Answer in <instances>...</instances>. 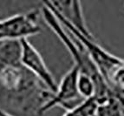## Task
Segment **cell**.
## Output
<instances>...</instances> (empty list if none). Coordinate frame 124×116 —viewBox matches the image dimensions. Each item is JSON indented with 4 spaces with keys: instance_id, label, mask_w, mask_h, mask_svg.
Returning <instances> with one entry per match:
<instances>
[{
    "instance_id": "obj_1",
    "label": "cell",
    "mask_w": 124,
    "mask_h": 116,
    "mask_svg": "<svg viewBox=\"0 0 124 116\" xmlns=\"http://www.w3.org/2000/svg\"><path fill=\"white\" fill-rule=\"evenodd\" d=\"M52 95L21 61H0V110L14 116H42Z\"/></svg>"
},
{
    "instance_id": "obj_2",
    "label": "cell",
    "mask_w": 124,
    "mask_h": 116,
    "mask_svg": "<svg viewBox=\"0 0 124 116\" xmlns=\"http://www.w3.org/2000/svg\"><path fill=\"white\" fill-rule=\"evenodd\" d=\"M41 10H32L0 20V42L21 40L38 34L41 31L38 25Z\"/></svg>"
},
{
    "instance_id": "obj_3",
    "label": "cell",
    "mask_w": 124,
    "mask_h": 116,
    "mask_svg": "<svg viewBox=\"0 0 124 116\" xmlns=\"http://www.w3.org/2000/svg\"><path fill=\"white\" fill-rule=\"evenodd\" d=\"M78 73L79 68L76 65H73L72 67L62 76L60 83L57 84V88L53 93L51 99L43 107L41 111L42 116L56 106L68 111L85 100L80 96L77 90Z\"/></svg>"
},
{
    "instance_id": "obj_4",
    "label": "cell",
    "mask_w": 124,
    "mask_h": 116,
    "mask_svg": "<svg viewBox=\"0 0 124 116\" xmlns=\"http://www.w3.org/2000/svg\"><path fill=\"white\" fill-rule=\"evenodd\" d=\"M51 10L62 25L73 29L89 39H95L89 31L83 13L82 4L78 1H45L43 2Z\"/></svg>"
},
{
    "instance_id": "obj_5",
    "label": "cell",
    "mask_w": 124,
    "mask_h": 116,
    "mask_svg": "<svg viewBox=\"0 0 124 116\" xmlns=\"http://www.w3.org/2000/svg\"><path fill=\"white\" fill-rule=\"evenodd\" d=\"M20 43L21 64L54 93L57 88V84L41 54L28 39H21Z\"/></svg>"
},
{
    "instance_id": "obj_6",
    "label": "cell",
    "mask_w": 124,
    "mask_h": 116,
    "mask_svg": "<svg viewBox=\"0 0 124 116\" xmlns=\"http://www.w3.org/2000/svg\"><path fill=\"white\" fill-rule=\"evenodd\" d=\"M100 105L99 100L95 97L85 99L72 109L65 111L62 116H96Z\"/></svg>"
},
{
    "instance_id": "obj_7",
    "label": "cell",
    "mask_w": 124,
    "mask_h": 116,
    "mask_svg": "<svg viewBox=\"0 0 124 116\" xmlns=\"http://www.w3.org/2000/svg\"><path fill=\"white\" fill-rule=\"evenodd\" d=\"M77 90L83 99H89L95 97L97 87L95 79L89 74L79 71L77 77Z\"/></svg>"
},
{
    "instance_id": "obj_8",
    "label": "cell",
    "mask_w": 124,
    "mask_h": 116,
    "mask_svg": "<svg viewBox=\"0 0 124 116\" xmlns=\"http://www.w3.org/2000/svg\"><path fill=\"white\" fill-rule=\"evenodd\" d=\"M115 96L118 99L122 108V116H124V92H117L115 93Z\"/></svg>"
},
{
    "instance_id": "obj_9",
    "label": "cell",
    "mask_w": 124,
    "mask_h": 116,
    "mask_svg": "<svg viewBox=\"0 0 124 116\" xmlns=\"http://www.w3.org/2000/svg\"><path fill=\"white\" fill-rule=\"evenodd\" d=\"M0 116H14V115L8 114V113L4 112V111H2V110H0Z\"/></svg>"
}]
</instances>
